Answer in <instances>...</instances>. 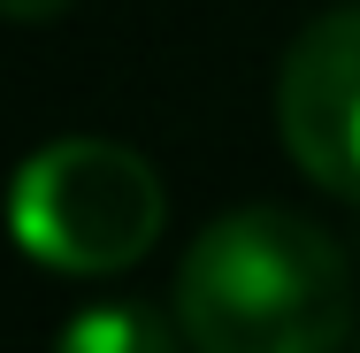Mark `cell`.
Returning <instances> with one entry per match:
<instances>
[{
  "label": "cell",
  "mask_w": 360,
  "mask_h": 353,
  "mask_svg": "<svg viewBox=\"0 0 360 353\" xmlns=\"http://www.w3.org/2000/svg\"><path fill=\"white\" fill-rule=\"evenodd\" d=\"M176 330L192 353H338L353 330V269L307 215L276 200L230 208L176 269Z\"/></svg>",
  "instance_id": "cell-1"
},
{
  "label": "cell",
  "mask_w": 360,
  "mask_h": 353,
  "mask_svg": "<svg viewBox=\"0 0 360 353\" xmlns=\"http://www.w3.org/2000/svg\"><path fill=\"white\" fill-rule=\"evenodd\" d=\"M15 238L39 269L115 277L161 238V177L115 139H54L15 177Z\"/></svg>",
  "instance_id": "cell-2"
},
{
  "label": "cell",
  "mask_w": 360,
  "mask_h": 353,
  "mask_svg": "<svg viewBox=\"0 0 360 353\" xmlns=\"http://www.w3.org/2000/svg\"><path fill=\"white\" fill-rule=\"evenodd\" d=\"M276 131L322 192L360 208V8H330L291 39L276 70Z\"/></svg>",
  "instance_id": "cell-3"
},
{
  "label": "cell",
  "mask_w": 360,
  "mask_h": 353,
  "mask_svg": "<svg viewBox=\"0 0 360 353\" xmlns=\"http://www.w3.org/2000/svg\"><path fill=\"white\" fill-rule=\"evenodd\" d=\"M54 353H184V338L146 299H92L62 323Z\"/></svg>",
  "instance_id": "cell-4"
},
{
  "label": "cell",
  "mask_w": 360,
  "mask_h": 353,
  "mask_svg": "<svg viewBox=\"0 0 360 353\" xmlns=\"http://www.w3.org/2000/svg\"><path fill=\"white\" fill-rule=\"evenodd\" d=\"M0 8H8L15 23H54V16L70 8V0H0Z\"/></svg>",
  "instance_id": "cell-5"
}]
</instances>
